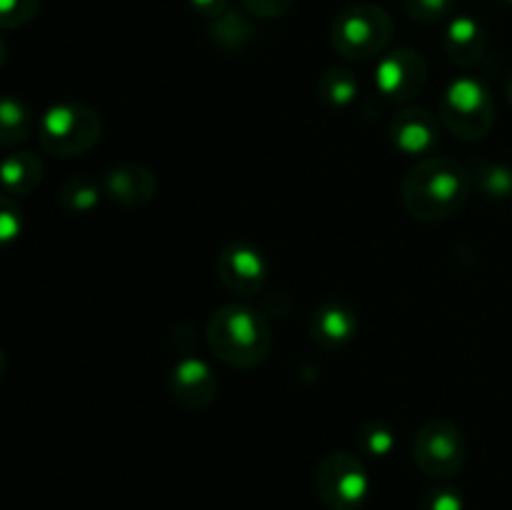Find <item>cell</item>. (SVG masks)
<instances>
[{"label":"cell","mask_w":512,"mask_h":510,"mask_svg":"<svg viewBox=\"0 0 512 510\" xmlns=\"http://www.w3.org/2000/svg\"><path fill=\"white\" fill-rule=\"evenodd\" d=\"M458 0H403L405 13L423 25L443 23L453 15Z\"/></svg>","instance_id":"7402d4cb"},{"label":"cell","mask_w":512,"mask_h":510,"mask_svg":"<svg viewBox=\"0 0 512 510\" xmlns=\"http://www.w3.org/2000/svg\"><path fill=\"white\" fill-rule=\"evenodd\" d=\"M440 120L460 140H480L495 123V100L488 85L473 75H460L445 88Z\"/></svg>","instance_id":"5b68a950"},{"label":"cell","mask_w":512,"mask_h":510,"mask_svg":"<svg viewBox=\"0 0 512 510\" xmlns=\"http://www.w3.org/2000/svg\"><path fill=\"white\" fill-rule=\"evenodd\" d=\"M413 460L428 478H455L468 460L463 430L448 418L428 420L413 440Z\"/></svg>","instance_id":"52a82bcc"},{"label":"cell","mask_w":512,"mask_h":510,"mask_svg":"<svg viewBox=\"0 0 512 510\" xmlns=\"http://www.w3.org/2000/svg\"><path fill=\"white\" fill-rule=\"evenodd\" d=\"M315 493L328 510H360L370 495L363 458L348 450L328 453L315 470Z\"/></svg>","instance_id":"8992f818"},{"label":"cell","mask_w":512,"mask_h":510,"mask_svg":"<svg viewBox=\"0 0 512 510\" xmlns=\"http://www.w3.org/2000/svg\"><path fill=\"white\" fill-rule=\"evenodd\" d=\"M505 93H508V100L512 105V70L508 73V80H505Z\"/></svg>","instance_id":"f546056e"},{"label":"cell","mask_w":512,"mask_h":510,"mask_svg":"<svg viewBox=\"0 0 512 510\" xmlns=\"http://www.w3.org/2000/svg\"><path fill=\"white\" fill-rule=\"evenodd\" d=\"M418 510H465V498L458 488L435 485L420 498Z\"/></svg>","instance_id":"d4e9b609"},{"label":"cell","mask_w":512,"mask_h":510,"mask_svg":"<svg viewBox=\"0 0 512 510\" xmlns=\"http://www.w3.org/2000/svg\"><path fill=\"white\" fill-rule=\"evenodd\" d=\"M170 395L188 410L208 408L218 395V378L200 358H183L170 370Z\"/></svg>","instance_id":"8fae6325"},{"label":"cell","mask_w":512,"mask_h":510,"mask_svg":"<svg viewBox=\"0 0 512 510\" xmlns=\"http://www.w3.org/2000/svg\"><path fill=\"white\" fill-rule=\"evenodd\" d=\"M35 128L33 113L15 95H0V148L25 143Z\"/></svg>","instance_id":"2e32d148"},{"label":"cell","mask_w":512,"mask_h":510,"mask_svg":"<svg viewBox=\"0 0 512 510\" xmlns=\"http://www.w3.org/2000/svg\"><path fill=\"white\" fill-rule=\"evenodd\" d=\"M103 195V180H95L90 175H73L60 185L58 203L70 213H90L93 208H98Z\"/></svg>","instance_id":"ac0fdd59"},{"label":"cell","mask_w":512,"mask_h":510,"mask_svg":"<svg viewBox=\"0 0 512 510\" xmlns=\"http://www.w3.org/2000/svg\"><path fill=\"white\" fill-rule=\"evenodd\" d=\"M23 228H25L23 208L15 203V198L0 193V248L15 243V240L23 235Z\"/></svg>","instance_id":"603a6c76"},{"label":"cell","mask_w":512,"mask_h":510,"mask_svg":"<svg viewBox=\"0 0 512 510\" xmlns=\"http://www.w3.org/2000/svg\"><path fill=\"white\" fill-rule=\"evenodd\" d=\"M395 25L385 8L375 3H355L340 10L330 28V43L338 55L355 63L380 58L393 43Z\"/></svg>","instance_id":"3957f363"},{"label":"cell","mask_w":512,"mask_h":510,"mask_svg":"<svg viewBox=\"0 0 512 510\" xmlns=\"http://www.w3.org/2000/svg\"><path fill=\"white\" fill-rule=\"evenodd\" d=\"M498 3H503V5H512V0H498Z\"/></svg>","instance_id":"4dcf8cb0"},{"label":"cell","mask_w":512,"mask_h":510,"mask_svg":"<svg viewBox=\"0 0 512 510\" xmlns=\"http://www.w3.org/2000/svg\"><path fill=\"white\" fill-rule=\"evenodd\" d=\"M358 448L365 455H373V458H388L390 453L398 445V435H395L393 425H388L385 420H365L358 428Z\"/></svg>","instance_id":"d6986e66"},{"label":"cell","mask_w":512,"mask_h":510,"mask_svg":"<svg viewBox=\"0 0 512 510\" xmlns=\"http://www.w3.org/2000/svg\"><path fill=\"white\" fill-rule=\"evenodd\" d=\"M210 33H213V38L218 40L223 48L230 50L243 48V45L253 38V28H250L248 20H245L243 15L233 13V10L220 15L218 20H210Z\"/></svg>","instance_id":"44dd1931"},{"label":"cell","mask_w":512,"mask_h":510,"mask_svg":"<svg viewBox=\"0 0 512 510\" xmlns=\"http://www.w3.org/2000/svg\"><path fill=\"white\" fill-rule=\"evenodd\" d=\"M428 85V63L413 48H395L380 55L375 68V88L393 103H410Z\"/></svg>","instance_id":"ba28073f"},{"label":"cell","mask_w":512,"mask_h":510,"mask_svg":"<svg viewBox=\"0 0 512 510\" xmlns=\"http://www.w3.org/2000/svg\"><path fill=\"white\" fill-rule=\"evenodd\" d=\"M390 143L408 158H428L440 143V125L430 110L405 108L390 120Z\"/></svg>","instance_id":"30bf717a"},{"label":"cell","mask_w":512,"mask_h":510,"mask_svg":"<svg viewBox=\"0 0 512 510\" xmlns=\"http://www.w3.org/2000/svg\"><path fill=\"white\" fill-rule=\"evenodd\" d=\"M473 185L478 183V188L483 190L490 198H510L512 195V168L503 163H495V160H480L473 170Z\"/></svg>","instance_id":"ffe728a7"},{"label":"cell","mask_w":512,"mask_h":510,"mask_svg":"<svg viewBox=\"0 0 512 510\" xmlns=\"http://www.w3.org/2000/svg\"><path fill=\"white\" fill-rule=\"evenodd\" d=\"M43 183V160L30 150H13L0 160V188L10 198H23Z\"/></svg>","instance_id":"9a60e30c"},{"label":"cell","mask_w":512,"mask_h":510,"mask_svg":"<svg viewBox=\"0 0 512 510\" xmlns=\"http://www.w3.org/2000/svg\"><path fill=\"white\" fill-rule=\"evenodd\" d=\"M358 313L343 300H328L320 305L310 320V335L323 350H343L358 335Z\"/></svg>","instance_id":"4fadbf2b"},{"label":"cell","mask_w":512,"mask_h":510,"mask_svg":"<svg viewBox=\"0 0 512 510\" xmlns=\"http://www.w3.org/2000/svg\"><path fill=\"white\" fill-rule=\"evenodd\" d=\"M5 58H8V45H5V40L0 38V68L5 65Z\"/></svg>","instance_id":"83f0119b"},{"label":"cell","mask_w":512,"mask_h":510,"mask_svg":"<svg viewBox=\"0 0 512 510\" xmlns=\"http://www.w3.org/2000/svg\"><path fill=\"white\" fill-rule=\"evenodd\" d=\"M103 120L98 110L85 103H55L38 123V140L45 153L55 158H75L100 143Z\"/></svg>","instance_id":"277c9868"},{"label":"cell","mask_w":512,"mask_h":510,"mask_svg":"<svg viewBox=\"0 0 512 510\" xmlns=\"http://www.w3.org/2000/svg\"><path fill=\"white\" fill-rule=\"evenodd\" d=\"M208 345L215 358L235 370H253L273 348L270 325L248 305H223L208 320Z\"/></svg>","instance_id":"7a4b0ae2"},{"label":"cell","mask_w":512,"mask_h":510,"mask_svg":"<svg viewBox=\"0 0 512 510\" xmlns=\"http://www.w3.org/2000/svg\"><path fill=\"white\" fill-rule=\"evenodd\" d=\"M43 0H0V28L18 30L38 15Z\"/></svg>","instance_id":"cb8c5ba5"},{"label":"cell","mask_w":512,"mask_h":510,"mask_svg":"<svg viewBox=\"0 0 512 510\" xmlns=\"http://www.w3.org/2000/svg\"><path fill=\"white\" fill-rule=\"evenodd\" d=\"M360 93V80L355 78V73L345 65H333V68L325 70L318 80V98L323 100L328 108L343 110L348 105L355 103Z\"/></svg>","instance_id":"e0dca14e"},{"label":"cell","mask_w":512,"mask_h":510,"mask_svg":"<svg viewBox=\"0 0 512 510\" xmlns=\"http://www.w3.org/2000/svg\"><path fill=\"white\" fill-rule=\"evenodd\" d=\"M218 278L240 298H253L268 283V260L248 240H233L218 255Z\"/></svg>","instance_id":"9c48e42d"},{"label":"cell","mask_w":512,"mask_h":510,"mask_svg":"<svg viewBox=\"0 0 512 510\" xmlns=\"http://www.w3.org/2000/svg\"><path fill=\"white\" fill-rule=\"evenodd\" d=\"M103 190L113 203L125 208H143L158 195V178L145 165L123 163L103 175Z\"/></svg>","instance_id":"7c38bea8"},{"label":"cell","mask_w":512,"mask_h":510,"mask_svg":"<svg viewBox=\"0 0 512 510\" xmlns=\"http://www.w3.org/2000/svg\"><path fill=\"white\" fill-rule=\"evenodd\" d=\"M243 5L250 15H255V18L275 20L283 18V15L288 13L293 0H243Z\"/></svg>","instance_id":"484cf974"},{"label":"cell","mask_w":512,"mask_h":510,"mask_svg":"<svg viewBox=\"0 0 512 510\" xmlns=\"http://www.w3.org/2000/svg\"><path fill=\"white\" fill-rule=\"evenodd\" d=\"M470 193H473L470 168L453 158L428 155L418 160L403 178L400 200L415 220L438 223L458 213L468 203Z\"/></svg>","instance_id":"6da1fadb"},{"label":"cell","mask_w":512,"mask_h":510,"mask_svg":"<svg viewBox=\"0 0 512 510\" xmlns=\"http://www.w3.org/2000/svg\"><path fill=\"white\" fill-rule=\"evenodd\" d=\"M5 368H8V358H5V350L0 348V378H3Z\"/></svg>","instance_id":"f1b7e54d"},{"label":"cell","mask_w":512,"mask_h":510,"mask_svg":"<svg viewBox=\"0 0 512 510\" xmlns=\"http://www.w3.org/2000/svg\"><path fill=\"white\" fill-rule=\"evenodd\" d=\"M188 3L190 8H193L200 18L208 20V23L228 13V0H188Z\"/></svg>","instance_id":"4316f807"},{"label":"cell","mask_w":512,"mask_h":510,"mask_svg":"<svg viewBox=\"0 0 512 510\" xmlns=\"http://www.w3.org/2000/svg\"><path fill=\"white\" fill-rule=\"evenodd\" d=\"M485 48H488V35H485L480 20L470 18V15H455L445 25L443 50L450 63L460 65V68H470V65L480 63Z\"/></svg>","instance_id":"5bb4252c"}]
</instances>
